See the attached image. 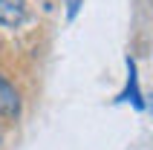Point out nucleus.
Returning <instances> with one entry per match:
<instances>
[{"instance_id":"20e7f679","label":"nucleus","mask_w":153,"mask_h":150,"mask_svg":"<svg viewBox=\"0 0 153 150\" xmlns=\"http://www.w3.org/2000/svg\"><path fill=\"white\" fill-rule=\"evenodd\" d=\"M78 9H81V0H69V9H67V17H69V20L78 15Z\"/></svg>"},{"instance_id":"39448f33","label":"nucleus","mask_w":153,"mask_h":150,"mask_svg":"<svg viewBox=\"0 0 153 150\" xmlns=\"http://www.w3.org/2000/svg\"><path fill=\"white\" fill-rule=\"evenodd\" d=\"M0 144H3V130H0Z\"/></svg>"},{"instance_id":"7ed1b4c3","label":"nucleus","mask_w":153,"mask_h":150,"mask_svg":"<svg viewBox=\"0 0 153 150\" xmlns=\"http://www.w3.org/2000/svg\"><path fill=\"white\" fill-rule=\"evenodd\" d=\"M26 20V0H0V26L17 29Z\"/></svg>"},{"instance_id":"f03ea898","label":"nucleus","mask_w":153,"mask_h":150,"mask_svg":"<svg viewBox=\"0 0 153 150\" xmlns=\"http://www.w3.org/2000/svg\"><path fill=\"white\" fill-rule=\"evenodd\" d=\"M0 116L3 118H17L20 116V92L3 75H0Z\"/></svg>"},{"instance_id":"f257e3e1","label":"nucleus","mask_w":153,"mask_h":150,"mask_svg":"<svg viewBox=\"0 0 153 150\" xmlns=\"http://www.w3.org/2000/svg\"><path fill=\"white\" fill-rule=\"evenodd\" d=\"M127 81H124V90L119 92L116 101H130L136 110H145V98H142V90H139V75H136V61L127 58Z\"/></svg>"}]
</instances>
